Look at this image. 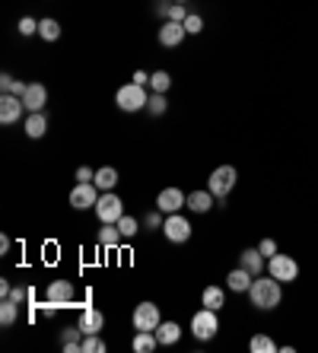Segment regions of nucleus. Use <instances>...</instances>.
Returning a JSON list of instances; mask_svg holds the SVG:
<instances>
[{"instance_id":"obj_33","label":"nucleus","mask_w":318,"mask_h":353,"mask_svg":"<svg viewBox=\"0 0 318 353\" xmlns=\"http://www.w3.org/2000/svg\"><path fill=\"white\" fill-rule=\"evenodd\" d=\"M105 341L99 334H83V353H105Z\"/></svg>"},{"instance_id":"obj_37","label":"nucleus","mask_w":318,"mask_h":353,"mask_svg":"<svg viewBox=\"0 0 318 353\" xmlns=\"http://www.w3.org/2000/svg\"><path fill=\"white\" fill-rule=\"evenodd\" d=\"M19 35H39V19H32V17L19 19Z\"/></svg>"},{"instance_id":"obj_2","label":"nucleus","mask_w":318,"mask_h":353,"mask_svg":"<svg viewBox=\"0 0 318 353\" xmlns=\"http://www.w3.org/2000/svg\"><path fill=\"white\" fill-rule=\"evenodd\" d=\"M235 181H239V172H235L233 165H217V169L210 172V179H207V188H210V194L223 204V201L229 197V191L235 188Z\"/></svg>"},{"instance_id":"obj_25","label":"nucleus","mask_w":318,"mask_h":353,"mask_svg":"<svg viewBox=\"0 0 318 353\" xmlns=\"http://www.w3.org/2000/svg\"><path fill=\"white\" fill-rule=\"evenodd\" d=\"M115 185H118V169H112V165L96 169V188L99 191H115Z\"/></svg>"},{"instance_id":"obj_29","label":"nucleus","mask_w":318,"mask_h":353,"mask_svg":"<svg viewBox=\"0 0 318 353\" xmlns=\"http://www.w3.org/2000/svg\"><path fill=\"white\" fill-rule=\"evenodd\" d=\"M17 319H19V303H13V299H3V303H0V325H3V328H10V325H13Z\"/></svg>"},{"instance_id":"obj_5","label":"nucleus","mask_w":318,"mask_h":353,"mask_svg":"<svg viewBox=\"0 0 318 353\" xmlns=\"http://www.w3.org/2000/svg\"><path fill=\"white\" fill-rule=\"evenodd\" d=\"M268 274L274 280H280V283H293V280H299V261L277 252L274 258H268Z\"/></svg>"},{"instance_id":"obj_10","label":"nucleus","mask_w":318,"mask_h":353,"mask_svg":"<svg viewBox=\"0 0 318 353\" xmlns=\"http://www.w3.org/2000/svg\"><path fill=\"white\" fill-rule=\"evenodd\" d=\"M45 299L58 303L61 309H64V305H74V299H76L74 280H51L48 287H45Z\"/></svg>"},{"instance_id":"obj_7","label":"nucleus","mask_w":318,"mask_h":353,"mask_svg":"<svg viewBox=\"0 0 318 353\" xmlns=\"http://www.w3.org/2000/svg\"><path fill=\"white\" fill-rule=\"evenodd\" d=\"M99 204V188L96 181H76L70 188V207L74 210H89V207Z\"/></svg>"},{"instance_id":"obj_16","label":"nucleus","mask_w":318,"mask_h":353,"mask_svg":"<svg viewBox=\"0 0 318 353\" xmlns=\"http://www.w3.org/2000/svg\"><path fill=\"white\" fill-rule=\"evenodd\" d=\"M251 280H255V274L245 271L242 264H239V268H233V271L226 274V290H229V293H248Z\"/></svg>"},{"instance_id":"obj_31","label":"nucleus","mask_w":318,"mask_h":353,"mask_svg":"<svg viewBox=\"0 0 318 353\" xmlns=\"http://www.w3.org/2000/svg\"><path fill=\"white\" fill-rule=\"evenodd\" d=\"M150 90L153 92H169L172 90V74H169V70H156V74L150 77Z\"/></svg>"},{"instance_id":"obj_12","label":"nucleus","mask_w":318,"mask_h":353,"mask_svg":"<svg viewBox=\"0 0 318 353\" xmlns=\"http://www.w3.org/2000/svg\"><path fill=\"white\" fill-rule=\"evenodd\" d=\"M156 207L162 214H182V207H188V194L182 188H162L156 197Z\"/></svg>"},{"instance_id":"obj_30","label":"nucleus","mask_w":318,"mask_h":353,"mask_svg":"<svg viewBox=\"0 0 318 353\" xmlns=\"http://www.w3.org/2000/svg\"><path fill=\"white\" fill-rule=\"evenodd\" d=\"M25 86H29V83L17 80V77H10V74H3V77H0V90H3V92H10V96H23V92H25Z\"/></svg>"},{"instance_id":"obj_38","label":"nucleus","mask_w":318,"mask_h":353,"mask_svg":"<svg viewBox=\"0 0 318 353\" xmlns=\"http://www.w3.org/2000/svg\"><path fill=\"white\" fill-rule=\"evenodd\" d=\"M258 252L264 258H274L277 255V242H274V239H261V242H258Z\"/></svg>"},{"instance_id":"obj_39","label":"nucleus","mask_w":318,"mask_h":353,"mask_svg":"<svg viewBox=\"0 0 318 353\" xmlns=\"http://www.w3.org/2000/svg\"><path fill=\"white\" fill-rule=\"evenodd\" d=\"M76 181H96V169H89V165H80V169H76Z\"/></svg>"},{"instance_id":"obj_9","label":"nucleus","mask_w":318,"mask_h":353,"mask_svg":"<svg viewBox=\"0 0 318 353\" xmlns=\"http://www.w3.org/2000/svg\"><path fill=\"white\" fill-rule=\"evenodd\" d=\"M131 321H134V331H156L159 321H162L159 305L156 303H140L134 309V315H131Z\"/></svg>"},{"instance_id":"obj_32","label":"nucleus","mask_w":318,"mask_h":353,"mask_svg":"<svg viewBox=\"0 0 318 353\" xmlns=\"http://www.w3.org/2000/svg\"><path fill=\"white\" fill-rule=\"evenodd\" d=\"M118 230H121V236H125V239H134L137 232H140V220H137V216H131V214H125L121 220H118Z\"/></svg>"},{"instance_id":"obj_34","label":"nucleus","mask_w":318,"mask_h":353,"mask_svg":"<svg viewBox=\"0 0 318 353\" xmlns=\"http://www.w3.org/2000/svg\"><path fill=\"white\" fill-rule=\"evenodd\" d=\"M182 26H184V32H188V35H198L204 29V17H201V13H188V19H184Z\"/></svg>"},{"instance_id":"obj_14","label":"nucleus","mask_w":318,"mask_h":353,"mask_svg":"<svg viewBox=\"0 0 318 353\" xmlns=\"http://www.w3.org/2000/svg\"><path fill=\"white\" fill-rule=\"evenodd\" d=\"M76 325H80V331H83V334H99V331L105 328V315H102L96 305H86V309H80Z\"/></svg>"},{"instance_id":"obj_28","label":"nucleus","mask_w":318,"mask_h":353,"mask_svg":"<svg viewBox=\"0 0 318 353\" xmlns=\"http://www.w3.org/2000/svg\"><path fill=\"white\" fill-rule=\"evenodd\" d=\"M166 108H169L166 92H150V99H147V115L159 118V115H166Z\"/></svg>"},{"instance_id":"obj_3","label":"nucleus","mask_w":318,"mask_h":353,"mask_svg":"<svg viewBox=\"0 0 318 353\" xmlns=\"http://www.w3.org/2000/svg\"><path fill=\"white\" fill-rule=\"evenodd\" d=\"M147 86H137V83H125L121 90L115 92V105L121 108V112H140V108H147Z\"/></svg>"},{"instance_id":"obj_23","label":"nucleus","mask_w":318,"mask_h":353,"mask_svg":"<svg viewBox=\"0 0 318 353\" xmlns=\"http://www.w3.org/2000/svg\"><path fill=\"white\" fill-rule=\"evenodd\" d=\"M61 347L67 353H83V331H80V325L61 331Z\"/></svg>"},{"instance_id":"obj_36","label":"nucleus","mask_w":318,"mask_h":353,"mask_svg":"<svg viewBox=\"0 0 318 353\" xmlns=\"http://www.w3.org/2000/svg\"><path fill=\"white\" fill-rule=\"evenodd\" d=\"M166 19L184 23V19H188V3H172V7H169V17H166Z\"/></svg>"},{"instance_id":"obj_20","label":"nucleus","mask_w":318,"mask_h":353,"mask_svg":"<svg viewBox=\"0 0 318 353\" xmlns=\"http://www.w3.org/2000/svg\"><path fill=\"white\" fill-rule=\"evenodd\" d=\"M156 341H159V347H172V344H178V341H182V325H178V321H159Z\"/></svg>"},{"instance_id":"obj_21","label":"nucleus","mask_w":318,"mask_h":353,"mask_svg":"<svg viewBox=\"0 0 318 353\" xmlns=\"http://www.w3.org/2000/svg\"><path fill=\"white\" fill-rule=\"evenodd\" d=\"M201 305H207V309H213V312H223V305H226V290L217 287V283L204 287V293H201Z\"/></svg>"},{"instance_id":"obj_26","label":"nucleus","mask_w":318,"mask_h":353,"mask_svg":"<svg viewBox=\"0 0 318 353\" xmlns=\"http://www.w3.org/2000/svg\"><path fill=\"white\" fill-rule=\"evenodd\" d=\"M248 350L251 353H277L280 347L274 344V337H268V334H261V331H258V334L248 341Z\"/></svg>"},{"instance_id":"obj_18","label":"nucleus","mask_w":318,"mask_h":353,"mask_svg":"<svg viewBox=\"0 0 318 353\" xmlns=\"http://www.w3.org/2000/svg\"><path fill=\"white\" fill-rule=\"evenodd\" d=\"M121 230H118V223H102L99 230H96V245L99 248H118L121 245Z\"/></svg>"},{"instance_id":"obj_13","label":"nucleus","mask_w":318,"mask_h":353,"mask_svg":"<svg viewBox=\"0 0 318 353\" xmlns=\"http://www.w3.org/2000/svg\"><path fill=\"white\" fill-rule=\"evenodd\" d=\"M184 35H188L184 26L176 23V19H166V23L159 26V45H162V48H178L184 41Z\"/></svg>"},{"instance_id":"obj_6","label":"nucleus","mask_w":318,"mask_h":353,"mask_svg":"<svg viewBox=\"0 0 318 353\" xmlns=\"http://www.w3.org/2000/svg\"><path fill=\"white\" fill-rule=\"evenodd\" d=\"M96 216H99V223H118L125 216V201L115 191H102L99 204H96Z\"/></svg>"},{"instance_id":"obj_15","label":"nucleus","mask_w":318,"mask_h":353,"mask_svg":"<svg viewBox=\"0 0 318 353\" xmlns=\"http://www.w3.org/2000/svg\"><path fill=\"white\" fill-rule=\"evenodd\" d=\"M23 102H25V112H45V105H48V90H45V83H29L23 92Z\"/></svg>"},{"instance_id":"obj_40","label":"nucleus","mask_w":318,"mask_h":353,"mask_svg":"<svg viewBox=\"0 0 318 353\" xmlns=\"http://www.w3.org/2000/svg\"><path fill=\"white\" fill-rule=\"evenodd\" d=\"M150 77H153V74H147V70H137L131 83H137V86H150Z\"/></svg>"},{"instance_id":"obj_11","label":"nucleus","mask_w":318,"mask_h":353,"mask_svg":"<svg viewBox=\"0 0 318 353\" xmlns=\"http://www.w3.org/2000/svg\"><path fill=\"white\" fill-rule=\"evenodd\" d=\"M25 115H29V112H25L23 96H10V92L0 96V124H17L19 118H25Z\"/></svg>"},{"instance_id":"obj_43","label":"nucleus","mask_w":318,"mask_h":353,"mask_svg":"<svg viewBox=\"0 0 318 353\" xmlns=\"http://www.w3.org/2000/svg\"><path fill=\"white\" fill-rule=\"evenodd\" d=\"M172 3H188V0H172Z\"/></svg>"},{"instance_id":"obj_4","label":"nucleus","mask_w":318,"mask_h":353,"mask_svg":"<svg viewBox=\"0 0 318 353\" xmlns=\"http://www.w3.org/2000/svg\"><path fill=\"white\" fill-rule=\"evenodd\" d=\"M220 312H213V309H207L204 305L201 312H194V319H191V334H194V341H213L217 337V331H220V319H217Z\"/></svg>"},{"instance_id":"obj_42","label":"nucleus","mask_w":318,"mask_h":353,"mask_svg":"<svg viewBox=\"0 0 318 353\" xmlns=\"http://www.w3.org/2000/svg\"><path fill=\"white\" fill-rule=\"evenodd\" d=\"M10 290H13V287H10V280H0V296H3V299L10 296Z\"/></svg>"},{"instance_id":"obj_19","label":"nucleus","mask_w":318,"mask_h":353,"mask_svg":"<svg viewBox=\"0 0 318 353\" xmlns=\"http://www.w3.org/2000/svg\"><path fill=\"white\" fill-rule=\"evenodd\" d=\"M239 264H242L245 271H251V274H255V277H258V274H264V271H268V258L261 255L258 248H245L242 255H239Z\"/></svg>"},{"instance_id":"obj_27","label":"nucleus","mask_w":318,"mask_h":353,"mask_svg":"<svg viewBox=\"0 0 318 353\" xmlns=\"http://www.w3.org/2000/svg\"><path fill=\"white\" fill-rule=\"evenodd\" d=\"M39 35H42L45 41H58V39H61V23H58L54 17L39 19Z\"/></svg>"},{"instance_id":"obj_8","label":"nucleus","mask_w":318,"mask_h":353,"mask_svg":"<svg viewBox=\"0 0 318 353\" xmlns=\"http://www.w3.org/2000/svg\"><path fill=\"white\" fill-rule=\"evenodd\" d=\"M162 236H166L169 242H176V245L188 242V239H191V223H188V216L166 214V223H162Z\"/></svg>"},{"instance_id":"obj_17","label":"nucleus","mask_w":318,"mask_h":353,"mask_svg":"<svg viewBox=\"0 0 318 353\" xmlns=\"http://www.w3.org/2000/svg\"><path fill=\"white\" fill-rule=\"evenodd\" d=\"M23 128L32 140H42L45 134H48V115H45V112H29V115L23 118Z\"/></svg>"},{"instance_id":"obj_35","label":"nucleus","mask_w":318,"mask_h":353,"mask_svg":"<svg viewBox=\"0 0 318 353\" xmlns=\"http://www.w3.org/2000/svg\"><path fill=\"white\" fill-rule=\"evenodd\" d=\"M162 223H166V214H162L159 207L147 214V230H162Z\"/></svg>"},{"instance_id":"obj_41","label":"nucleus","mask_w":318,"mask_h":353,"mask_svg":"<svg viewBox=\"0 0 318 353\" xmlns=\"http://www.w3.org/2000/svg\"><path fill=\"white\" fill-rule=\"evenodd\" d=\"M10 252V236H0V255H7Z\"/></svg>"},{"instance_id":"obj_22","label":"nucleus","mask_w":318,"mask_h":353,"mask_svg":"<svg viewBox=\"0 0 318 353\" xmlns=\"http://www.w3.org/2000/svg\"><path fill=\"white\" fill-rule=\"evenodd\" d=\"M213 204H217V197L210 194V188L191 191V194H188V210H191V214H207Z\"/></svg>"},{"instance_id":"obj_24","label":"nucleus","mask_w":318,"mask_h":353,"mask_svg":"<svg viewBox=\"0 0 318 353\" xmlns=\"http://www.w3.org/2000/svg\"><path fill=\"white\" fill-rule=\"evenodd\" d=\"M131 347H134V353H153L159 347L156 331H137L134 341H131Z\"/></svg>"},{"instance_id":"obj_1","label":"nucleus","mask_w":318,"mask_h":353,"mask_svg":"<svg viewBox=\"0 0 318 353\" xmlns=\"http://www.w3.org/2000/svg\"><path fill=\"white\" fill-rule=\"evenodd\" d=\"M248 299L258 312H274L277 305H280V299H284V283L274 280L271 274H258L248 287Z\"/></svg>"}]
</instances>
